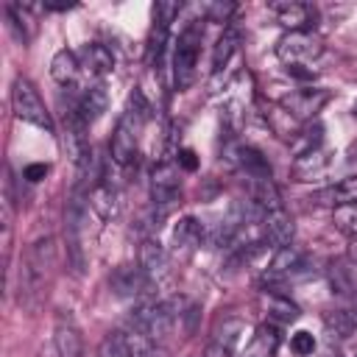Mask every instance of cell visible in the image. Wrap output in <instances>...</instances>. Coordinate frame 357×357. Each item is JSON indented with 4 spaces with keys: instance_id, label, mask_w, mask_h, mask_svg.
Here are the masks:
<instances>
[{
    "instance_id": "obj_1",
    "label": "cell",
    "mask_w": 357,
    "mask_h": 357,
    "mask_svg": "<svg viewBox=\"0 0 357 357\" xmlns=\"http://www.w3.org/2000/svg\"><path fill=\"white\" fill-rule=\"evenodd\" d=\"M53 237H39L25 251V262L20 268V301H25L28 307H33L42 298L47 273L53 268Z\"/></svg>"
},
{
    "instance_id": "obj_2",
    "label": "cell",
    "mask_w": 357,
    "mask_h": 357,
    "mask_svg": "<svg viewBox=\"0 0 357 357\" xmlns=\"http://www.w3.org/2000/svg\"><path fill=\"white\" fill-rule=\"evenodd\" d=\"M198 47H201V28L187 25L178 33L176 50H173V84L178 92L190 89L198 73Z\"/></svg>"
},
{
    "instance_id": "obj_3",
    "label": "cell",
    "mask_w": 357,
    "mask_h": 357,
    "mask_svg": "<svg viewBox=\"0 0 357 357\" xmlns=\"http://www.w3.org/2000/svg\"><path fill=\"white\" fill-rule=\"evenodd\" d=\"M131 324L137 329H142L153 343H162L173 332V324H176V301H145V304H139L134 310Z\"/></svg>"
},
{
    "instance_id": "obj_4",
    "label": "cell",
    "mask_w": 357,
    "mask_h": 357,
    "mask_svg": "<svg viewBox=\"0 0 357 357\" xmlns=\"http://www.w3.org/2000/svg\"><path fill=\"white\" fill-rule=\"evenodd\" d=\"M11 106H14V114L25 123H33L45 131L53 134V120L36 92V86L28 81V78H14V86H11Z\"/></svg>"
},
{
    "instance_id": "obj_5",
    "label": "cell",
    "mask_w": 357,
    "mask_h": 357,
    "mask_svg": "<svg viewBox=\"0 0 357 357\" xmlns=\"http://www.w3.org/2000/svg\"><path fill=\"white\" fill-rule=\"evenodd\" d=\"M324 53V39L312 31H290L276 42V56L293 67V64H310L321 59Z\"/></svg>"
},
{
    "instance_id": "obj_6",
    "label": "cell",
    "mask_w": 357,
    "mask_h": 357,
    "mask_svg": "<svg viewBox=\"0 0 357 357\" xmlns=\"http://www.w3.org/2000/svg\"><path fill=\"white\" fill-rule=\"evenodd\" d=\"M245 332H248V326H245L243 318L229 315V318L218 321V326L212 329V337H209L206 357H231V354L240 349Z\"/></svg>"
},
{
    "instance_id": "obj_7",
    "label": "cell",
    "mask_w": 357,
    "mask_h": 357,
    "mask_svg": "<svg viewBox=\"0 0 357 357\" xmlns=\"http://www.w3.org/2000/svg\"><path fill=\"white\" fill-rule=\"evenodd\" d=\"M178 187H181V178H178V165L173 162H162L153 167L151 173V198L156 206H170L176 198H178Z\"/></svg>"
},
{
    "instance_id": "obj_8",
    "label": "cell",
    "mask_w": 357,
    "mask_h": 357,
    "mask_svg": "<svg viewBox=\"0 0 357 357\" xmlns=\"http://www.w3.org/2000/svg\"><path fill=\"white\" fill-rule=\"evenodd\" d=\"M139 268L145 271L151 284H162L170 276V257L156 237H145L139 245Z\"/></svg>"
},
{
    "instance_id": "obj_9",
    "label": "cell",
    "mask_w": 357,
    "mask_h": 357,
    "mask_svg": "<svg viewBox=\"0 0 357 357\" xmlns=\"http://www.w3.org/2000/svg\"><path fill=\"white\" fill-rule=\"evenodd\" d=\"M326 100H329L326 89H296L282 98V106L298 120H312L326 106Z\"/></svg>"
},
{
    "instance_id": "obj_10",
    "label": "cell",
    "mask_w": 357,
    "mask_h": 357,
    "mask_svg": "<svg viewBox=\"0 0 357 357\" xmlns=\"http://www.w3.org/2000/svg\"><path fill=\"white\" fill-rule=\"evenodd\" d=\"M201 237H204V226L192 215H184V218H178V223L170 231V248L176 257L190 259L195 254V248L201 245Z\"/></svg>"
},
{
    "instance_id": "obj_11",
    "label": "cell",
    "mask_w": 357,
    "mask_h": 357,
    "mask_svg": "<svg viewBox=\"0 0 357 357\" xmlns=\"http://www.w3.org/2000/svg\"><path fill=\"white\" fill-rule=\"evenodd\" d=\"M109 287H112L114 296L131 298V296H142L151 287V282H148V276L139 265H117L109 276Z\"/></svg>"
},
{
    "instance_id": "obj_12",
    "label": "cell",
    "mask_w": 357,
    "mask_h": 357,
    "mask_svg": "<svg viewBox=\"0 0 357 357\" xmlns=\"http://www.w3.org/2000/svg\"><path fill=\"white\" fill-rule=\"evenodd\" d=\"M259 226H262V237L271 243V245H290L293 234H296V226H293V218L284 212V206L279 209H268L259 215Z\"/></svg>"
},
{
    "instance_id": "obj_13",
    "label": "cell",
    "mask_w": 357,
    "mask_h": 357,
    "mask_svg": "<svg viewBox=\"0 0 357 357\" xmlns=\"http://www.w3.org/2000/svg\"><path fill=\"white\" fill-rule=\"evenodd\" d=\"M271 11H273L276 22H279L282 28H287V33H290V31H307V28L312 25V20H315V8L307 6V3H296V0L273 3Z\"/></svg>"
},
{
    "instance_id": "obj_14",
    "label": "cell",
    "mask_w": 357,
    "mask_h": 357,
    "mask_svg": "<svg viewBox=\"0 0 357 357\" xmlns=\"http://www.w3.org/2000/svg\"><path fill=\"white\" fill-rule=\"evenodd\" d=\"M329 162H332V153L321 145V148H312L301 156H296L293 162V181H318L326 170H329Z\"/></svg>"
},
{
    "instance_id": "obj_15",
    "label": "cell",
    "mask_w": 357,
    "mask_h": 357,
    "mask_svg": "<svg viewBox=\"0 0 357 357\" xmlns=\"http://www.w3.org/2000/svg\"><path fill=\"white\" fill-rule=\"evenodd\" d=\"M53 346H56L59 357H84V337H81V329L75 326L73 318L59 315Z\"/></svg>"
},
{
    "instance_id": "obj_16",
    "label": "cell",
    "mask_w": 357,
    "mask_h": 357,
    "mask_svg": "<svg viewBox=\"0 0 357 357\" xmlns=\"http://www.w3.org/2000/svg\"><path fill=\"white\" fill-rule=\"evenodd\" d=\"M75 109H78V114H81V120L86 126L95 123V120H100L103 112L109 109V92H106V86L103 84H92L89 89H84Z\"/></svg>"
},
{
    "instance_id": "obj_17",
    "label": "cell",
    "mask_w": 357,
    "mask_h": 357,
    "mask_svg": "<svg viewBox=\"0 0 357 357\" xmlns=\"http://www.w3.org/2000/svg\"><path fill=\"white\" fill-rule=\"evenodd\" d=\"M304 268V254L296 245H282L276 248V254L271 257L268 265V279H282V276H293Z\"/></svg>"
},
{
    "instance_id": "obj_18",
    "label": "cell",
    "mask_w": 357,
    "mask_h": 357,
    "mask_svg": "<svg viewBox=\"0 0 357 357\" xmlns=\"http://www.w3.org/2000/svg\"><path fill=\"white\" fill-rule=\"evenodd\" d=\"M89 206L100 220H112L120 212V195L112 184H95L89 192Z\"/></svg>"
},
{
    "instance_id": "obj_19",
    "label": "cell",
    "mask_w": 357,
    "mask_h": 357,
    "mask_svg": "<svg viewBox=\"0 0 357 357\" xmlns=\"http://www.w3.org/2000/svg\"><path fill=\"white\" fill-rule=\"evenodd\" d=\"M276 349H279V329L271 324H262L251 335L243 357H276Z\"/></svg>"
},
{
    "instance_id": "obj_20",
    "label": "cell",
    "mask_w": 357,
    "mask_h": 357,
    "mask_svg": "<svg viewBox=\"0 0 357 357\" xmlns=\"http://www.w3.org/2000/svg\"><path fill=\"white\" fill-rule=\"evenodd\" d=\"M84 67H86V73L89 75H109L112 70H114V56H112V50L106 47V45H86L84 47Z\"/></svg>"
},
{
    "instance_id": "obj_21",
    "label": "cell",
    "mask_w": 357,
    "mask_h": 357,
    "mask_svg": "<svg viewBox=\"0 0 357 357\" xmlns=\"http://www.w3.org/2000/svg\"><path fill=\"white\" fill-rule=\"evenodd\" d=\"M268 126L273 128V134H279L287 142H293L298 137V131H301V120L293 117L284 106H271L268 109Z\"/></svg>"
},
{
    "instance_id": "obj_22",
    "label": "cell",
    "mask_w": 357,
    "mask_h": 357,
    "mask_svg": "<svg viewBox=\"0 0 357 357\" xmlns=\"http://www.w3.org/2000/svg\"><path fill=\"white\" fill-rule=\"evenodd\" d=\"M78 67H81L78 56H75L73 50H67V47L56 50V56L50 59V75H53V81H59V84H70V81H75Z\"/></svg>"
},
{
    "instance_id": "obj_23",
    "label": "cell",
    "mask_w": 357,
    "mask_h": 357,
    "mask_svg": "<svg viewBox=\"0 0 357 357\" xmlns=\"http://www.w3.org/2000/svg\"><path fill=\"white\" fill-rule=\"evenodd\" d=\"M237 165L251 176V181L254 178H271V167H268L265 156L251 145H240L237 148Z\"/></svg>"
},
{
    "instance_id": "obj_24",
    "label": "cell",
    "mask_w": 357,
    "mask_h": 357,
    "mask_svg": "<svg viewBox=\"0 0 357 357\" xmlns=\"http://www.w3.org/2000/svg\"><path fill=\"white\" fill-rule=\"evenodd\" d=\"M321 204H332V206H343V204H357V176H349L343 181H337L335 187L324 190L318 195Z\"/></svg>"
},
{
    "instance_id": "obj_25",
    "label": "cell",
    "mask_w": 357,
    "mask_h": 357,
    "mask_svg": "<svg viewBox=\"0 0 357 357\" xmlns=\"http://www.w3.org/2000/svg\"><path fill=\"white\" fill-rule=\"evenodd\" d=\"M237 42H240L237 31L226 28V31L220 33V39L215 42V50H212V70H215V73H220V70L229 64V59H231L234 50H237Z\"/></svg>"
},
{
    "instance_id": "obj_26",
    "label": "cell",
    "mask_w": 357,
    "mask_h": 357,
    "mask_svg": "<svg viewBox=\"0 0 357 357\" xmlns=\"http://www.w3.org/2000/svg\"><path fill=\"white\" fill-rule=\"evenodd\" d=\"M298 315H301V310H298V304H293L290 298H284V296H271V298H268V318H271V321L293 324V321H298Z\"/></svg>"
},
{
    "instance_id": "obj_27",
    "label": "cell",
    "mask_w": 357,
    "mask_h": 357,
    "mask_svg": "<svg viewBox=\"0 0 357 357\" xmlns=\"http://www.w3.org/2000/svg\"><path fill=\"white\" fill-rule=\"evenodd\" d=\"M123 335H126V343H128V354H131V357H156L153 340H151L142 329H137V326L131 324Z\"/></svg>"
},
{
    "instance_id": "obj_28",
    "label": "cell",
    "mask_w": 357,
    "mask_h": 357,
    "mask_svg": "<svg viewBox=\"0 0 357 357\" xmlns=\"http://www.w3.org/2000/svg\"><path fill=\"white\" fill-rule=\"evenodd\" d=\"M332 223L346 237H357V204H343L332 209Z\"/></svg>"
},
{
    "instance_id": "obj_29",
    "label": "cell",
    "mask_w": 357,
    "mask_h": 357,
    "mask_svg": "<svg viewBox=\"0 0 357 357\" xmlns=\"http://www.w3.org/2000/svg\"><path fill=\"white\" fill-rule=\"evenodd\" d=\"M98 357H131L128 354V343H126V335L123 332H112L100 340L98 346Z\"/></svg>"
},
{
    "instance_id": "obj_30",
    "label": "cell",
    "mask_w": 357,
    "mask_h": 357,
    "mask_svg": "<svg viewBox=\"0 0 357 357\" xmlns=\"http://www.w3.org/2000/svg\"><path fill=\"white\" fill-rule=\"evenodd\" d=\"M290 349L298 354V357H307V354H312L315 351V337L310 335V332H296L293 337H290Z\"/></svg>"
},
{
    "instance_id": "obj_31",
    "label": "cell",
    "mask_w": 357,
    "mask_h": 357,
    "mask_svg": "<svg viewBox=\"0 0 357 357\" xmlns=\"http://www.w3.org/2000/svg\"><path fill=\"white\" fill-rule=\"evenodd\" d=\"M234 11V6L231 3H215V6H209V20H215V22H229V14Z\"/></svg>"
},
{
    "instance_id": "obj_32",
    "label": "cell",
    "mask_w": 357,
    "mask_h": 357,
    "mask_svg": "<svg viewBox=\"0 0 357 357\" xmlns=\"http://www.w3.org/2000/svg\"><path fill=\"white\" fill-rule=\"evenodd\" d=\"M176 156H178V159H176V165H178L181 170H195V167H198L195 151H190V148H181V151H178Z\"/></svg>"
},
{
    "instance_id": "obj_33",
    "label": "cell",
    "mask_w": 357,
    "mask_h": 357,
    "mask_svg": "<svg viewBox=\"0 0 357 357\" xmlns=\"http://www.w3.org/2000/svg\"><path fill=\"white\" fill-rule=\"evenodd\" d=\"M47 170H50L47 165H42V162H33V165H28V167L22 170V176H25L28 181H42V178L47 176Z\"/></svg>"
},
{
    "instance_id": "obj_34",
    "label": "cell",
    "mask_w": 357,
    "mask_h": 357,
    "mask_svg": "<svg viewBox=\"0 0 357 357\" xmlns=\"http://www.w3.org/2000/svg\"><path fill=\"white\" fill-rule=\"evenodd\" d=\"M287 75H293V78H301V81H310V78L315 75V70H307L304 64H293V67H287Z\"/></svg>"
},
{
    "instance_id": "obj_35",
    "label": "cell",
    "mask_w": 357,
    "mask_h": 357,
    "mask_svg": "<svg viewBox=\"0 0 357 357\" xmlns=\"http://www.w3.org/2000/svg\"><path fill=\"white\" fill-rule=\"evenodd\" d=\"M346 254H349V262L357 265V237H349V248H346Z\"/></svg>"
},
{
    "instance_id": "obj_36",
    "label": "cell",
    "mask_w": 357,
    "mask_h": 357,
    "mask_svg": "<svg viewBox=\"0 0 357 357\" xmlns=\"http://www.w3.org/2000/svg\"><path fill=\"white\" fill-rule=\"evenodd\" d=\"M39 357H59V351H56V346H45V349L39 351Z\"/></svg>"
},
{
    "instance_id": "obj_37",
    "label": "cell",
    "mask_w": 357,
    "mask_h": 357,
    "mask_svg": "<svg viewBox=\"0 0 357 357\" xmlns=\"http://www.w3.org/2000/svg\"><path fill=\"white\" fill-rule=\"evenodd\" d=\"M349 162H351V165H357V142H354V145H351V151H349Z\"/></svg>"
},
{
    "instance_id": "obj_38",
    "label": "cell",
    "mask_w": 357,
    "mask_h": 357,
    "mask_svg": "<svg viewBox=\"0 0 357 357\" xmlns=\"http://www.w3.org/2000/svg\"><path fill=\"white\" fill-rule=\"evenodd\" d=\"M349 315H351V324H354V329H357V307H354V310H351Z\"/></svg>"
},
{
    "instance_id": "obj_39",
    "label": "cell",
    "mask_w": 357,
    "mask_h": 357,
    "mask_svg": "<svg viewBox=\"0 0 357 357\" xmlns=\"http://www.w3.org/2000/svg\"><path fill=\"white\" fill-rule=\"evenodd\" d=\"M354 117H357V103H354Z\"/></svg>"
}]
</instances>
